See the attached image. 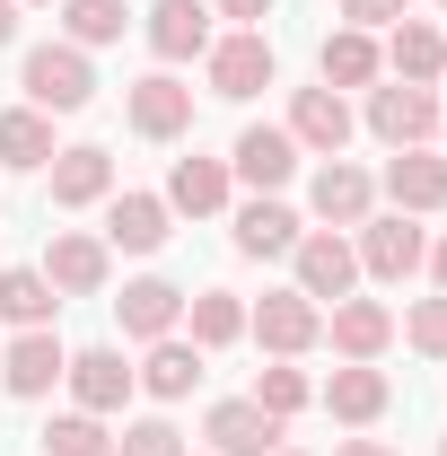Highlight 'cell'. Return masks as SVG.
<instances>
[{"label": "cell", "instance_id": "obj_1", "mask_svg": "<svg viewBox=\"0 0 447 456\" xmlns=\"http://www.w3.org/2000/svg\"><path fill=\"white\" fill-rule=\"evenodd\" d=\"M18 88H27V106L36 114H88V97H97V61L79 53V45H27V61H18Z\"/></svg>", "mask_w": 447, "mask_h": 456}, {"label": "cell", "instance_id": "obj_2", "mask_svg": "<svg viewBox=\"0 0 447 456\" xmlns=\"http://www.w3.org/2000/svg\"><path fill=\"white\" fill-rule=\"evenodd\" d=\"M439 114H447V97H439V88L378 79V88H369V106H360V123H369L386 150H430V141H439Z\"/></svg>", "mask_w": 447, "mask_h": 456}, {"label": "cell", "instance_id": "obj_3", "mask_svg": "<svg viewBox=\"0 0 447 456\" xmlns=\"http://www.w3.org/2000/svg\"><path fill=\"white\" fill-rule=\"evenodd\" d=\"M351 255H360L369 281H412L430 264V228L412 220V211H369V220L351 228Z\"/></svg>", "mask_w": 447, "mask_h": 456}, {"label": "cell", "instance_id": "obj_4", "mask_svg": "<svg viewBox=\"0 0 447 456\" xmlns=\"http://www.w3.org/2000/svg\"><path fill=\"white\" fill-rule=\"evenodd\" d=\"M202 79H211V97H228V106L264 97V88L280 79L272 36H264V27H228V36H211V53H202Z\"/></svg>", "mask_w": 447, "mask_h": 456}, {"label": "cell", "instance_id": "obj_5", "mask_svg": "<svg viewBox=\"0 0 447 456\" xmlns=\"http://www.w3.org/2000/svg\"><path fill=\"white\" fill-rule=\"evenodd\" d=\"M246 334L264 342V360H307V351L325 342V307H316L307 289H264V298L246 307Z\"/></svg>", "mask_w": 447, "mask_h": 456}, {"label": "cell", "instance_id": "obj_6", "mask_svg": "<svg viewBox=\"0 0 447 456\" xmlns=\"http://www.w3.org/2000/svg\"><path fill=\"white\" fill-rule=\"evenodd\" d=\"M61 387H70V412H97V421H114L123 403L141 395V378H132V360H123V342H88V351H70V369H61Z\"/></svg>", "mask_w": 447, "mask_h": 456}, {"label": "cell", "instance_id": "obj_7", "mask_svg": "<svg viewBox=\"0 0 447 456\" xmlns=\"http://www.w3.org/2000/svg\"><path fill=\"white\" fill-rule=\"evenodd\" d=\"M36 273L53 281V298H106V281H114V246H106V237H88V228H53Z\"/></svg>", "mask_w": 447, "mask_h": 456}, {"label": "cell", "instance_id": "obj_8", "mask_svg": "<svg viewBox=\"0 0 447 456\" xmlns=\"http://www.w3.org/2000/svg\"><path fill=\"white\" fill-rule=\"evenodd\" d=\"M369 211H378V175L360 167V159H316V175H307V220L351 237Z\"/></svg>", "mask_w": 447, "mask_h": 456}, {"label": "cell", "instance_id": "obj_9", "mask_svg": "<svg viewBox=\"0 0 447 456\" xmlns=\"http://www.w3.org/2000/svg\"><path fill=\"white\" fill-rule=\"evenodd\" d=\"M289 273H298L289 289H307L316 307H334V298L360 289V255H351V237H342V228H307V237L289 246Z\"/></svg>", "mask_w": 447, "mask_h": 456}, {"label": "cell", "instance_id": "obj_10", "mask_svg": "<svg viewBox=\"0 0 447 456\" xmlns=\"http://www.w3.org/2000/svg\"><path fill=\"white\" fill-rule=\"evenodd\" d=\"M307 159H342L351 150V132H360V114H351V97H334V88H289V123H280Z\"/></svg>", "mask_w": 447, "mask_h": 456}, {"label": "cell", "instance_id": "obj_11", "mask_svg": "<svg viewBox=\"0 0 447 456\" xmlns=\"http://www.w3.org/2000/svg\"><path fill=\"white\" fill-rule=\"evenodd\" d=\"M123 123H132L141 141H184V132H193V88H184L175 70H150V79L123 88Z\"/></svg>", "mask_w": 447, "mask_h": 456}, {"label": "cell", "instance_id": "obj_12", "mask_svg": "<svg viewBox=\"0 0 447 456\" xmlns=\"http://www.w3.org/2000/svg\"><path fill=\"white\" fill-rule=\"evenodd\" d=\"M184 298H193V289H175L167 273H141V281H123V298H114V325H123V342H167V334H184Z\"/></svg>", "mask_w": 447, "mask_h": 456}, {"label": "cell", "instance_id": "obj_13", "mask_svg": "<svg viewBox=\"0 0 447 456\" xmlns=\"http://www.w3.org/2000/svg\"><path fill=\"white\" fill-rule=\"evenodd\" d=\"M61 369H70V342L53 334V325H36V334H18L9 351H0V387L18 403H45L61 387Z\"/></svg>", "mask_w": 447, "mask_h": 456}, {"label": "cell", "instance_id": "obj_14", "mask_svg": "<svg viewBox=\"0 0 447 456\" xmlns=\"http://www.w3.org/2000/svg\"><path fill=\"white\" fill-rule=\"evenodd\" d=\"M298 159H307V150H298L280 123H246V132H237V150H228V175H237L246 193H280V184L298 175Z\"/></svg>", "mask_w": 447, "mask_h": 456}, {"label": "cell", "instance_id": "obj_15", "mask_svg": "<svg viewBox=\"0 0 447 456\" xmlns=\"http://www.w3.org/2000/svg\"><path fill=\"white\" fill-rule=\"evenodd\" d=\"M316 403H325L334 421H351V430H378V421H386V403H394V378L378 369V360H342L334 378L316 387Z\"/></svg>", "mask_w": 447, "mask_h": 456}, {"label": "cell", "instance_id": "obj_16", "mask_svg": "<svg viewBox=\"0 0 447 456\" xmlns=\"http://www.w3.org/2000/svg\"><path fill=\"white\" fill-rule=\"evenodd\" d=\"M280 430L289 421H272L255 395H220L211 412H202V439H211V456H272Z\"/></svg>", "mask_w": 447, "mask_h": 456}, {"label": "cell", "instance_id": "obj_17", "mask_svg": "<svg viewBox=\"0 0 447 456\" xmlns=\"http://www.w3.org/2000/svg\"><path fill=\"white\" fill-rule=\"evenodd\" d=\"M325 342H334V360H386V342H394V307L386 298H334L325 307Z\"/></svg>", "mask_w": 447, "mask_h": 456}, {"label": "cell", "instance_id": "obj_18", "mask_svg": "<svg viewBox=\"0 0 447 456\" xmlns=\"http://www.w3.org/2000/svg\"><path fill=\"white\" fill-rule=\"evenodd\" d=\"M378 193H386L394 211L430 220V211H447V159H439V150H386V175H378Z\"/></svg>", "mask_w": 447, "mask_h": 456}, {"label": "cell", "instance_id": "obj_19", "mask_svg": "<svg viewBox=\"0 0 447 456\" xmlns=\"http://www.w3.org/2000/svg\"><path fill=\"white\" fill-rule=\"evenodd\" d=\"M141 36H150V53L167 61H202L211 53V0H150V18H141Z\"/></svg>", "mask_w": 447, "mask_h": 456}, {"label": "cell", "instance_id": "obj_20", "mask_svg": "<svg viewBox=\"0 0 447 456\" xmlns=\"http://www.w3.org/2000/svg\"><path fill=\"white\" fill-rule=\"evenodd\" d=\"M132 378H141V395H150V403H184L202 378H211V351H193L184 334L141 342V369H132Z\"/></svg>", "mask_w": 447, "mask_h": 456}, {"label": "cell", "instance_id": "obj_21", "mask_svg": "<svg viewBox=\"0 0 447 456\" xmlns=\"http://www.w3.org/2000/svg\"><path fill=\"white\" fill-rule=\"evenodd\" d=\"M378 79H386V53H378L369 27H334V36L316 45V88L351 97V88H378Z\"/></svg>", "mask_w": 447, "mask_h": 456}, {"label": "cell", "instance_id": "obj_22", "mask_svg": "<svg viewBox=\"0 0 447 456\" xmlns=\"http://www.w3.org/2000/svg\"><path fill=\"white\" fill-rule=\"evenodd\" d=\"M175 237L167 193H106V246L114 255H158Z\"/></svg>", "mask_w": 447, "mask_h": 456}, {"label": "cell", "instance_id": "obj_23", "mask_svg": "<svg viewBox=\"0 0 447 456\" xmlns=\"http://www.w3.org/2000/svg\"><path fill=\"white\" fill-rule=\"evenodd\" d=\"M228 202H237V175H228V159H175L167 167V211L175 220H220Z\"/></svg>", "mask_w": 447, "mask_h": 456}, {"label": "cell", "instance_id": "obj_24", "mask_svg": "<svg viewBox=\"0 0 447 456\" xmlns=\"http://www.w3.org/2000/svg\"><path fill=\"white\" fill-rule=\"evenodd\" d=\"M298 237H307V220H298L280 193H255V202H237V255H246V264H280Z\"/></svg>", "mask_w": 447, "mask_h": 456}, {"label": "cell", "instance_id": "obj_25", "mask_svg": "<svg viewBox=\"0 0 447 456\" xmlns=\"http://www.w3.org/2000/svg\"><path fill=\"white\" fill-rule=\"evenodd\" d=\"M45 175H53V211H97V202L114 193V150H97V141H70V150H61Z\"/></svg>", "mask_w": 447, "mask_h": 456}, {"label": "cell", "instance_id": "obj_26", "mask_svg": "<svg viewBox=\"0 0 447 456\" xmlns=\"http://www.w3.org/2000/svg\"><path fill=\"white\" fill-rule=\"evenodd\" d=\"M378 53H386V70L412 79V88H439V79H447V36L430 27V18H394Z\"/></svg>", "mask_w": 447, "mask_h": 456}, {"label": "cell", "instance_id": "obj_27", "mask_svg": "<svg viewBox=\"0 0 447 456\" xmlns=\"http://www.w3.org/2000/svg\"><path fill=\"white\" fill-rule=\"evenodd\" d=\"M53 159H61L53 114H36V106H9V114H0V175H45Z\"/></svg>", "mask_w": 447, "mask_h": 456}, {"label": "cell", "instance_id": "obj_28", "mask_svg": "<svg viewBox=\"0 0 447 456\" xmlns=\"http://www.w3.org/2000/svg\"><path fill=\"white\" fill-rule=\"evenodd\" d=\"M184 342H193V351L246 342V298H237V289H193V298H184Z\"/></svg>", "mask_w": 447, "mask_h": 456}, {"label": "cell", "instance_id": "obj_29", "mask_svg": "<svg viewBox=\"0 0 447 456\" xmlns=\"http://www.w3.org/2000/svg\"><path fill=\"white\" fill-rule=\"evenodd\" d=\"M53 281L36 273V264H9L0 273V325H18V334H36V325H53Z\"/></svg>", "mask_w": 447, "mask_h": 456}, {"label": "cell", "instance_id": "obj_30", "mask_svg": "<svg viewBox=\"0 0 447 456\" xmlns=\"http://www.w3.org/2000/svg\"><path fill=\"white\" fill-rule=\"evenodd\" d=\"M53 9H61V45H79V53L123 45V27H132V9H123V0H53Z\"/></svg>", "mask_w": 447, "mask_h": 456}, {"label": "cell", "instance_id": "obj_31", "mask_svg": "<svg viewBox=\"0 0 447 456\" xmlns=\"http://www.w3.org/2000/svg\"><path fill=\"white\" fill-rule=\"evenodd\" d=\"M246 395L264 403V412H272V421H289V412H307V403H316V378H307V369H298V360H264V369H255V387H246Z\"/></svg>", "mask_w": 447, "mask_h": 456}, {"label": "cell", "instance_id": "obj_32", "mask_svg": "<svg viewBox=\"0 0 447 456\" xmlns=\"http://www.w3.org/2000/svg\"><path fill=\"white\" fill-rule=\"evenodd\" d=\"M36 448L45 456H114V430L97 412H53V421L36 430Z\"/></svg>", "mask_w": 447, "mask_h": 456}, {"label": "cell", "instance_id": "obj_33", "mask_svg": "<svg viewBox=\"0 0 447 456\" xmlns=\"http://www.w3.org/2000/svg\"><path fill=\"white\" fill-rule=\"evenodd\" d=\"M394 334L412 342V351H421V360H447V289H430V298H412V307H403V325H394Z\"/></svg>", "mask_w": 447, "mask_h": 456}, {"label": "cell", "instance_id": "obj_34", "mask_svg": "<svg viewBox=\"0 0 447 456\" xmlns=\"http://www.w3.org/2000/svg\"><path fill=\"white\" fill-rule=\"evenodd\" d=\"M114 456H184V430H175L167 412H141V421L114 430Z\"/></svg>", "mask_w": 447, "mask_h": 456}, {"label": "cell", "instance_id": "obj_35", "mask_svg": "<svg viewBox=\"0 0 447 456\" xmlns=\"http://www.w3.org/2000/svg\"><path fill=\"white\" fill-rule=\"evenodd\" d=\"M394 18H412V0H342V27H394Z\"/></svg>", "mask_w": 447, "mask_h": 456}, {"label": "cell", "instance_id": "obj_36", "mask_svg": "<svg viewBox=\"0 0 447 456\" xmlns=\"http://www.w3.org/2000/svg\"><path fill=\"white\" fill-rule=\"evenodd\" d=\"M280 0H211V18H228V27H264Z\"/></svg>", "mask_w": 447, "mask_h": 456}, {"label": "cell", "instance_id": "obj_37", "mask_svg": "<svg viewBox=\"0 0 447 456\" xmlns=\"http://www.w3.org/2000/svg\"><path fill=\"white\" fill-rule=\"evenodd\" d=\"M421 273H430V281L447 289V237H430V264H421Z\"/></svg>", "mask_w": 447, "mask_h": 456}, {"label": "cell", "instance_id": "obj_38", "mask_svg": "<svg viewBox=\"0 0 447 456\" xmlns=\"http://www.w3.org/2000/svg\"><path fill=\"white\" fill-rule=\"evenodd\" d=\"M334 456H394V448H386V439H342Z\"/></svg>", "mask_w": 447, "mask_h": 456}, {"label": "cell", "instance_id": "obj_39", "mask_svg": "<svg viewBox=\"0 0 447 456\" xmlns=\"http://www.w3.org/2000/svg\"><path fill=\"white\" fill-rule=\"evenodd\" d=\"M0 45H18V0H0Z\"/></svg>", "mask_w": 447, "mask_h": 456}, {"label": "cell", "instance_id": "obj_40", "mask_svg": "<svg viewBox=\"0 0 447 456\" xmlns=\"http://www.w3.org/2000/svg\"><path fill=\"white\" fill-rule=\"evenodd\" d=\"M430 150H439V159H447V114H439V141H430Z\"/></svg>", "mask_w": 447, "mask_h": 456}, {"label": "cell", "instance_id": "obj_41", "mask_svg": "<svg viewBox=\"0 0 447 456\" xmlns=\"http://www.w3.org/2000/svg\"><path fill=\"white\" fill-rule=\"evenodd\" d=\"M18 9H53V0H18Z\"/></svg>", "mask_w": 447, "mask_h": 456}, {"label": "cell", "instance_id": "obj_42", "mask_svg": "<svg viewBox=\"0 0 447 456\" xmlns=\"http://www.w3.org/2000/svg\"><path fill=\"white\" fill-rule=\"evenodd\" d=\"M272 456H307V448H272Z\"/></svg>", "mask_w": 447, "mask_h": 456}, {"label": "cell", "instance_id": "obj_43", "mask_svg": "<svg viewBox=\"0 0 447 456\" xmlns=\"http://www.w3.org/2000/svg\"><path fill=\"white\" fill-rule=\"evenodd\" d=\"M439 456H447V430H439Z\"/></svg>", "mask_w": 447, "mask_h": 456}, {"label": "cell", "instance_id": "obj_44", "mask_svg": "<svg viewBox=\"0 0 447 456\" xmlns=\"http://www.w3.org/2000/svg\"><path fill=\"white\" fill-rule=\"evenodd\" d=\"M439 18H447V0H439Z\"/></svg>", "mask_w": 447, "mask_h": 456}]
</instances>
